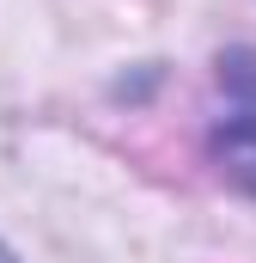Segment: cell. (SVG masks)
Instances as JSON below:
<instances>
[{
  "instance_id": "obj_2",
  "label": "cell",
  "mask_w": 256,
  "mask_h": 263,
  "mask_svg": "<svg viewBox=\"0 0 256 263\" xmlns=\"http://www.w3.org/2000/svg\"><path fill=\"white\" fill-rule=\"evenodd\" d=\"M0 263H12V251H6V245H0Z\"/></svg>"
},
{
  "instance_id": "obj_1",
  "label": "cell",
  "mask_w": 256,
  "mask_h": 263,
  "mask_svg": "<svg viewBox=\"0 0 256 263\" xmlns=\"http://www.w3.org/2000/svg\"><path fill=\"white\" fill-rule=\"evenodd\" d=\"M220 92H226V110L214 123V159L232 172V184H244L256 196V55L250 49L220 62Z\"/></svg>"
}]
</instances>
